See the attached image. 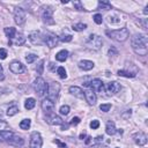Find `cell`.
<instances>
[{
  "label": "cell",
  "instance_id": "obj_1",
  "mask_svg": "<svg viewBox=\"0 0 148 148\" xmlns=\"http://www.w3.org/2000/svg\"><path fill=\"white\" fill-rule=\"evenodd\" d=\"M133 51L139 56H146L148 52V38L143 34H135L131 39Z\"/></svg>",
  "mask_w": 148,
  "mask_h": 148
},
{
  "label": "cell",
  "instance_id": "obj_2",
  "mask_svg": "<svg viewBox=\"0 0 148 148\" xmlns=\"http://www.w3.org/2000/svg\"><path fill=\"white\" fill-rule=\"evenodd\" d=\"M84 45L87 49H90V50H94V51H97L102 47L103 45V39L102 37H99L98 35L96 34H91L88 36V38L84 40Z\"/></svg>",
  "mask_w": 148,
  "mask_h": 148
},
{
  "label": "cell",
  "instance_id": "obj_3",
  "mask_svg": "<svg viewBox=\"0 0 148 148\" xmlns=\"http://www.w3.org/2000/svg\"><path fill=\"white\" fill-rule=\"evenodd\" d=\"M105 34L110 38H112L117 42H125L128 38V35H130L127 28H120L118 30H106Z\"/></svg>",
  "mask_w": 148,
  "mask_h": 148
},
{
  "label": "cell",
  "instance_id": "obj_4",
  "mask_svg": "<svg viewBox=\"0 0 148 148\" xmlns=\"http://www.w3.org/2000/svg\"><path fill=\"white\" fill-rule=\"evenodd\" d=\"M47 88H49V84L46 83V81L43 77L39 76L34 81V90L37 94V96L43 97L44 95H46L47 94Z\"/></svg>",
  "mask_w": 148,
  "mask_h": 148
},
{
  "label": "cell",
  "instance_id": "obj_5",
  "mask_svg": "<svg viewBox=\"0 0 148 148\" xmlns=\"http://www.w3.org/2000/svg\"><path fill=\"white\" fill-rule=\"evenodd\" d=\"M86 87H88L90 90H92L94 92H101L103 94L105 91V87H104V83L102 82V80L99 79H94L91 80L90 82H86L84 83Z\"/></svg>",
  "mask_w": 148,
  "mask_h": 148
},
{
  "label": "cell",
  "instance_id": "obj_6",
  "mask_svg": "<svg viewBox=\"0 0 148 148\" xmlns=\"http://www.w3.org/2000/svg\"><path fill=\"white\" fill-rule=\"evenodd\" d=\"M60 91V84L58 82H51V84L47 88V98L51 101H56Z\"/></svg>",
  "mask_w": 148,
  "mask_h": 148
},
{
  "label": "cell",
  "instance_id": "obj_7",
  "mask_svg": "<svg viewBox=\"0 0 148 148\" xmlns=\"http://www.w3.org/2000/svg\"><path fill=\"white\" fill-rule=\"evenodd\" d=\"M58 37L54 35V34H52V32H45L44 35H43V43L44 44H46L50 49H52V47H54L56 45H57V43H58Z\"/></svg>",
  "mask_w": 148,
  "mask_h": 148
},
{
  "label": "cell",
  "instance_id": "obj_8",
  "mask_svg": "<svg viewBox=\"0 0 148 148\" xmlns=\"http://www.w3.org/2000/svg\"><path fill=\"white\" fill-rule=\"evenodd\" d=\"M53 10L51 7L46 6V7H43V10H42V18H43V22L45 24H53L54 23V20H53Z\"/></svg>",
  "mask_w": 148,
  "mask_h": 148
},
{
  "label": "cell",
  "instance_id": "obj_9",
  "mask_svg": "<svg viewBox=\"0 0 148 148\" xmlns=\"http://www.w3.org/2000/svg\"><path fill=\"white\" fill-rule=\"evenodd\" d=\"M42 145H43L42 135L38 132H32L30 135V142H29L30 148H42Z\"/></svg>",
  "mask_w": 148,
  "mask_h": 148
},
{
  "label": "cell",
  "instance_id": "obj_10",
  "mask_svg": "<svg viewBox=\"0 0 148 148\" xmlns=\"http://www.w3.org/2000/svg\"><path fill=\"white\" fill-rule=\"evenodd\" d=\"M14 21L18 25L24 24V22H25V12H24L23 8H21V7L15 8V10H14Z\"/></svg>",
  "mask_w": 148,
  "mask_h": 148
},
{
  "label": "cell",
  "instance_id": "obj_11",
  "mask_svg": "<svg viewBox=\"0 0 148 148\" xmlns=\"http://www.w3.org/2000/svg\"><path fill=\"white\" fill-rule=\"evenodd\" d=\"M121 89V86L119 82L117 81H112V82H109L105 87V90L108 92V95H116L117 92H119Z\"/></svg>",
  "mask_w": 148,
  "mask_h": 148
},
{
  "label": "cell",
  "instance_id": "obj_12",
  "mask_svg": "<svg viewBox=\"0 0 148 148\" xmlns=\"http://www.w3.org/2000/svg\"><path fill=\"white\" fill-rule=\"evenodd\" d=\"M40 106H42V110H43L46 114H51V113H53V111H54V102L51 101V99H49L47 97H46L45 99H43Z\"/></svg>",
  "mask_w": 148,
  "mask_h": 148
},
{
  "label": "cell",
  "instance_id": "obj_13",
  "mask_svg": "<svg viewBox=\"0 0 148 148\" xmlns=\"http://www.w3.org/2000/svg\"><path fill=\"white\" fill-rule=\"evenodd\" d=\"M9 71L14 74H22L25 72V66L22 65L20 61H13L9 65Z\"/></svg>",
  "mask_w": 148,
  "mask_h": 148
},
{
  "label": "cell",
  "instance_id": "obj_14",
  "mask_svg": "<svg viewBox=\"0 0 148 148\" xmlns=\"http://www.w3.org/2000/svg\"><path fill=\"white\" fill-rule=\"evenodd\" d=\"M29 40L34 45H42L43 44V35L39 31H32L29 35Z\"/></svg>",
  "mask_w": 148,
  "mask_h": 148
},
{
  "label": "cell",
  "instance_id": "obj_15",
  "mask_svg": "<svg viewBox=\"0 0 148 148\" xmlns=\"http://www.w3.org/2000/svg\"><path fill=\"white\" fill-rule=\"evenodd\" d=\"M45 120H46V123L50 124V125H62V124H64L62 119H61L59 116L54 114V113L46 114V116H45Z\"/></svg>",
  "mask_w": 148,
  "mask_h": 148
},
{
  "label": "cell",
  "instance_id": "obj_16",
  "mask_svg": "<svg viewBox=\"0 0 148 148\" xmlns=\"http://www.w3.org/2000/svg\"><path fill=\"white\" fill-rule=\"evenodd\" d=\"M8 143L13 147H22L24 145V140L22 139V136L20 135H16V134H13L10 136V139L8 140Z\"/></svg>",
  "mask_w": 148,
  "mask_h": 148
},
{
  "label": "cell",
  "instance_id": "obj_17",
  "mask_svg": "<svg viewBox=\"0 0 148 148\" xmlns=\"http://www.w3.org/2000/svg\"><path fill=\"white\" fill-rule=\"evenodd\" d=\"M133 139H134V142L138 145V146H145L147 143V135L142 132H139V133H135L133 135Z\"/></svg>",
  "mask_w": 148,
  "mask_h": 148
},
{
  "label": "cell",
  "instance_id": "obj_18",
  "mask_svg": "<svg viewBox=\"0 0 148 148\" xmlns=\"http://www.w3.org/2000/svg\"><path fill=\"white\" fill-rule=\"evenodd\" d=\"M83 92H84V98L87 99V102H88L89 104H91V105H95V104H96V101H97L96 94H95L92 90H90V89H87V90L83 91Z\"/></svg>",
  "mask_w": 148,
  "mask_h": 148
},
{
  "label": "cell",
  "instance_id": "obj_19",
  "mask_svg": "<svg viewBox=\"0 0 148 148\" xmlns=\"http://www.w3.org/2000/svg\"><path fill=\"white\" fill-rule=\"evenodd\" d=\"M24 43H25V37H24L22 34L16 35L12 40H9V42H8V44H9V45L15 44V45H17V46H21V45H23Z\"/></svg>",
  "mask_w": 148,
  "mask_h": 148
},
{
  "label": "cell",
  "instance_id": "obj_20",
  "mask_svg": "<svg viewBox=\"0 0 148 148\" xmlns=\"http://www.w3.org/2000/svg\"><path fill=\"white\" fill-rule=\"evenodd\" d=\"M69 92H71L73 96L77 97V98H83V97H84V92H83V90H82L80 87H76V86H72V87H69Z\"/></svg>",
  "mask_w": 148,
  "mask_h": 148
},
{
  "label": "cell",
  "instance_id": "obj_21",
  "mask_svg": "<svg viewBox=\"0 0 148 148\" xmlns=\"http://www.w3.org/2000/svg\"><path fill=\"white\" fill-rule=\"evenodd\" d=\"M95 66V64L90 60H81L79 62V68H81L82 71H90Z\"/></svg>",
  "mask_w": 148,
  "mask_h": 148
},
{
  "label": "cell",
  "instance_id": "obj_22",
  "mask_svg": "<svg viewBox=\"0 0 148 148\" xmlns=\"http://www.w3.org/2000/svg\"><path fill=\"white\" fill-rule=\"evenodd\" d=\"M105 132L108 135H113L116 133V125L113 121H108L106 123V127H105Z\"/></svg>",
  "mask_w": 148,
  "mask_h": 148
},
{
  "label": "cell",
  "instance_id": "obj_23",
  "mask_svg": "<svg viewBox=\"0 0 148 148\" xmlns=\"http://www.w3.org/2000/svg\"><path fill=\"white\" fill-rule=\"evenodd\" d=\"M67 57H68V51L67 50H61L56 54V59L60 62H64L67 59Z\"/></svg>",
  "mask_w": 148,
  "mask_h": 148
},
{
  "label": "cell",
  "instance_id": "obj_24",
  "mask_svg": "<svg viewBox=\"0 0 148 148\" xmlns=\"http://www.w3.org/2000/svg\"><path fill=\"white\" fill-rule=\"evenodd\" d=\"M12 135H13V132L9 130L0 131V141H8Z\"/></svg>",
  "mask_w": 148,
  "mask_h": 148
},
{
  "label": "cell",
  "instance_id": "obj_25",
  "mask_svg": "<svg viewBox=\"0 0 148 148\" xmlns=\"http://www.w3.org/2000/svg\"><path fill=\"white\" fill-rule=\"evenodd\" d=\"M5 34H6V36L9 38V40H12V39L16 36V30H15V28L7 27V28H5Z\"/></svg>",
  "mask_w": 148,
  "mask_h": 148
},
{
  "label": "cell",
  "instance_id": "obj_26",
  "mask_svg": "<svg viewBox=\"0 0 148 148\" xmlns=\"http://www.w3.org/2000/svg\"><path fill=\"white\" fill-rule=\"evenodd\" d=\"M35 105H36V101H35V98H32V97L27 98L25 102H24V108H25L27 110H31V109H34Z\"/></svg>",
  "mask_w": 148,
  "mask_h": 148
},
{
  "label": "cell",
  "instance_id": "obj_27",
  "mask_svg": "<svg viewBox=\"0 0 148 148\" xmlns=\"http://www.w3.org/2000/svg\"><path fill=\"white\" fill-rule=\"evenodd\" d=\"M117 74L119 76H125V77H134L135 76V73H132V72H127L125 69H119L117 72Z\"/></svg>",
  "mask_w": 148,
  "mask_h": 148
},
{
  "label": "cell",
  "instance_id": "obj_28",
  "mask_svg": "<svg viewBox=\"0 0 148 148\" xmlns=\"http://www.w3.org/2000/svg\"><path fill=\"white\" fill-rule=\"evenodd\" d=\"M98 8L101 9H105V10H109V9H111V3L109 2V1H102V0H99L98 1Z\"/></svg>",
  "mask_w": 148,
  "mask_h": 148
},
{
  "label": "cell",
  "instance_id": "obj_29",
  "mask_svg": "<svg viewBox=\"0 0 148 148\" xmlns=\"http://www.w3.org/2000/svg\"><path fill=\"white\" fill-rule=\"evenodd\" d=\"M17 112H18V108H17L16 105H12V106H9V108H8V110H7L6 114H7L8 117H12V116L16 114Z\"/></svg>",
  "mask_w": 148,
  "mask_h": 148
},
{
  "label": "cell",
  "instance_id": "obj_30",
  "mask_svg": "<svg viewBox=\"0 0 148 148\" xmlns=\"http://www.w3.org/2000/svg\"><path fill=\"white\" fill-rule=\"evenodd\" d=\"M30 125H31V120L30 119H23L20 123V127L22 130H29L30 128Z\"/></svg>",
  "mask_w": 148,
  "mask_h": 148
},
{
  "label": "cell",
  "instance_id": "obj_31",
  "mask_svg": "<svg viewBox=\"0 0 148 148\" xmlns=\"http://www.w3.org/2000/svg\"><path fill=\"white\" fill-rule=\"evenodd\" d=\"M84 29H87V24L86 23L80 22V23L73 24V30H75V31H83Z\"/></svg>",
  "mask_w": 148,
  "mask_h": 148
},
{
  "label": "cell",
  "instance_id": "obj_32",
  "mask_svg": "<svg viewBox=\"0 0 148 148\" xmlns=\"http://www.w3.org/2000/svg\"><path fill=\"white\" fill-rule=\"evenodd\" d=\"M58 39H59L60 42H71V40L73 39V36H72V35H68V34H61V35L58 37Z\"/></svg>",
  "mask_w": 148,
  "mask_h": 148
},
{
  "label": "cell",
  "instance_id": "obj_33",
  "mask_svg": "<svg viewBox=\"0 0 148 148\" xmlns=\"http://www.w3.org/2000/svg\"><path fill=\"white\" fill-rule=\"evenodd\" d=\"M57 74L59 75L60 79H66L67 77V73H66V69L64 67H58L57 68Z\"/></svg>",
  "mask_w": 148,
  "mask_h": 148
},
{
  "label": "cell",
  "instance_id": "obj_34",
  "mask_svg": "<svg viewBox=\"0 0 148 148\" xmlns=\"http://www.w3.org/2000/svg\"><path fill=\"white\" fill-rule=\"evenodd\" d=\"M43 69H44V60H40L39 62H38V65L36 66V72H37V74H43Z\"/></svg>",
  "mask_w": 148,
  "mask_h": 148
},
{
  "label": "cell",
  "instance_id": "obj_35",
  "mask_svg": "<svg viewBox=\"0 0 148 148\" xmlns=\"http://www.w3.org/2000/svg\"><path fill=\"white\" fill-rule=\"evenodd\" d=\"M36 59H37V56H36V54H34V53H30V54H28V56L25 57V60H27V62H28V64L34 62Z\"/></svg>",
  "mask_w": 148,
  "mask_h": 148
},
{
  "label": "cell",
  "instance_id": "obj_36",
  "mask_svg": "<svg viewBox=\"0 0 148 148\" xmlns=\"http://www.w3.org/2000/svg\"><path fill=\"white\" fill-rule=\"evenodd\" d=\"M59 111H60V113H61V114L67 116V114L69 113V106H68V105H61Z\"/></svg>",
  "mask_w": 148,
  "mask_h": 148
},
{
  "label": "cell",
  "instance_id": "obj_37",
  "mask_svg": "<svg viewBox=\"0 0 148 148\" xmlns=\"http://www.w3.org/2000/svg\"><path fill=\"white\" fill-rule=\"evenodd\" d=\"M92 18H94V22H95L96 24H101V23L103 22V17H102V14H95Z\"/></svg>",
  "mask_w": 148,
  "mask_h": 148
},
{
  "label": "cell",
  "instance_id": "obj_38",
  "mask_svg": "<svg viewBox=\"0 0 148 148\" xmlns=\"http://www.w3.org/2000/svg\"><path fill=\"white\" fill-rule=\"evenodd\" d=\"M110 109H111V104H101L99 105V110L101 111H103V112H109L110 111Z\"/></svg>",
  "mask_w": 148,
  "mask_h": 148
},
{
  "label": "cell",
  "instance_id": "obj_39",
  "mask_svg": "<svg viewBox=\"0 0 148 148\" xmlns=\"http://www.w3.org/2000/svg\"><path fill=\"white\" fill-rule=\"evenodd\" d=\"M73 6H74L77 10H84V8L82 7V5H81L80 1H74V2H73Z\"/></svg>",
  "mask_w": 148,
  "mask_h": 148
},
{
  "label": "cell",
  "instance_id": "obj_40",
  "mask_svg": "<svg viewBox=\"0 0 148 148\" xmlns=\"http://www.w3.org/2000/svg\"><path fill=\"white\" fill-rule=\"evenodd\" d=\"M6 128H8V124L5 120L0 119V131H5Z\"/></svg>",
  "mask_w": 148,
  "mask_h": 148
},
{
  "label": "cell",
  "instance_id": "obj_41",
  "mask_svg": "<svg viewBox=\"0 0 148 148\" xmlns=\"http://www.w3.org/2000/svg\"><path fill=\"white\" fill-rule=\"evenodd\" d=\"M98 126H99V121L98 120H92L91 123H90V127L92 128V130H96V128H98Z\"/></svg>",
  "mask_w": 148,
  "mask_h": 148
},
{
  "label": "cell",
  "instance_id": "obj_42",
  "mask_svg": "<svg viewBox=\"0 0 148 148\" xmlns=\"http://www.w3.org/2000/svg\"><path fill=\"white\" fill-rule=\"evenodd\" d=\"M131 114H132V110H126L124 113H121V117H123L124 119H127V118L131 117Z\"/></svg>",
  "mask_w": 148,
  "mask_h": 148
},
{
  "label": "cell",
  "instance_id": "obj_43",
  "mask_svg": "<svg viewBox=\"0 0 148 148\" xmlns=\"http://www.w3.org/2000/svg\"><path fill=\"white\" fill-rule=\"evenodd\" d=\"M79 123H80V118H79V117H73L72 120L69 121L71 125H77Z\"/></svg>",
  "mask_w": 148,
  "mask_h": 148
},
{
  "label": "cell",
  "instance_id": "obj_44",
  "mask_svg": "<svg viewBox=\"0 0 148 148\" xmlns=\"http://www.w3.org/2000/svg\"><path fill=\"white\" fill-rule=\"evenodd\" d=\"M7 58V51L5 49H0V59H6Z\"/></svg>",
  "mask_w": 148,
  "mask_h": 148
},
{
  "label": "cell",
  "instance_id": "obj_45",
  "mask_svg": "<svg viewBox=\"0 0 148 148\" xmlns=\"http://www.w3.org/2000/svg\"><path fill=\"white\" fill-rule=\"evenodd\" d=\"M89 148H109V147H108V146H104V145H102V143H95V145L90 146Z\"/></svg>",
  "mask_w": 148,
  "mask_h": 148
},
{
  "label": "cell",
  "instance_id": "obj_46",
  "mask_svg": "<svg viewBox=\"0 0 148 148\" xmlns=\"http://www.w3.org/2000/svg\"><path fill=\"white\" fill-rule=\"evenodd\" d=\"M5 79V73H3V68H2V66L0 65V81H2Z\"/></svg>",
  "mask_w": 148,
  "mask_h": 148
},
{
  "label": "cell",
  "instance_id": "obj_47",
  "mask_svg": "<svg viewBox=\"0 0 148 148\" xmlns=\"http://www.w3.org/2000/svg\"><path fill=\"white\" fill-rule=\"evenodd\" d=\"M54 142H56V143H57L59 147H61V148H66V145H65V143H61V142H60L58 139H56V140H54Z\"/></svg>",
  "mask_w": 148,
  "mask_h": 148
},
{
  "label": "cell",
  "instance_id": "obj_48",
  "mask_svg": "<svg viewBox=\"0 0 148 148\" xmlns=\"http://www.w3.org/2000/svg\"><path fill=\"white\" fill-rule=\"evenodd\" d=\"M49 68H50V71L54 72V71H56V65H54V62H50V64H49Z\"/></svg>",
  "mask_w": 148,
  "mask_h": 148
},
{
  "label": "cell",
  "instance_id": "obj_49",
  "mask_svg": "<svg viewBox=\"0 0 148 148\" xmlns=\"http://www.w3.org/2000/svg\"><path fill=\"white\" fill-rule=\"evenodd\" d=\"M101 141H103V136H102V135H99V136L96 138V142H97V143H99Z\"/></svg>",
  "mask_w": 148,
  "mask_h": 148
},
{
  "label": "cell",
  "instance_id": "obj_50",
  "mask_svg": "<svg viewBox=\"0 0 148 148\" xmlns=\"http://www.w3.org/2000/svg\"><path fill=\"white\" fill-rule=\"evenodd\" d=\"M90 141H91V138H90V136H88V138H87V140H86V143L88 145V143H90Z\"/></svg>",
  "mask_w": 148,
  "mask_h": 148
},
{
  "label": "cell",
  "instance_id": "obj_51",
  "mask_svg": "<svg viewBox=\"0 0 148 148\" xmlns=\"http://www.w3.org/2000/svg\"><path fill=\"white\" fill-rule=\"evenodd\" d=\"M143 14H148V6H146V8L143 10Z\"/></svg>",
  "mask_w": 148,
  "mask_h": 148
},
{
  "label": "cell",
  "instance_id": "obj_52",
  "mask_svg": "<svg viewBox=\"0 0 148 148\" xmlns=\"http://www.w3.org/2000/svg\"><path fill=\"white\" fill-rule=\"evenodd\" d=\"M84 136H86V134H81V135H80V139H82V140H83V138H84Z\"/></svg>",
  "mask_w": 148,
  "mask_h": 148
}]
</instances>
